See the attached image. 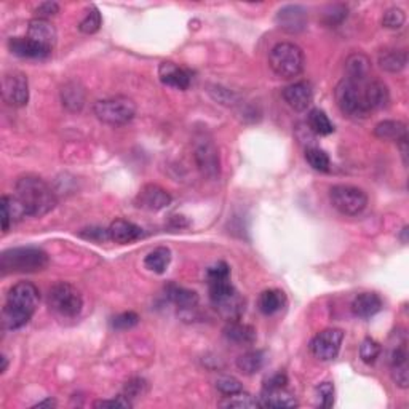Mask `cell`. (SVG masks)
<instances>
[{
	"mask_svg": "<svg viewBox=\"0 0 409 409\" xmlns=\"http://www.w3.org/2000/svg\"><path fill=\"white\" fill-rule=\"evenodd\" d=\"M392 377L395 381V384L400 388H408L409 385V367L406 365L393 366L392 367Z\"/></svg>",
	"mask_w": 409,
	"mask_h": 409,
	"instance_id": "obj_45",
	"label": "cell"
},
{
	"mask_svg": "<svg viewBox=\"0 0 409 409\" xmlns=\"http://www.w3.org/2000/svg\"><path fill=\"white\" fill-rule=\"evenodd\" d=\"M377 63H379L381 69L392 72V74H397V72H401L406 67L408 55L405 50H384L377 56Z\"/></svg>",
	"mask_w": 409,
	"mask_h": 409,
	"instance_id": "obj_28",
	"label": "cell"
},
{
	"mask_svg": "<svg viewBox=\"0 0 409 409\" xmlns=\"http://www.w3.org/2000/svg\"><path fill=\"white\" fill-rule=\"evenodd\" d=\"M172 261V251L165 246H158L152 250L144 259V266L154 273H163Z\"/></svg>",
	"mask_w": 409,
	"mask_h": 409,
	"instance_id": "obj_30",
	"label": "cell"
},
{
	"mask_svg": "<svg viewBox=\"0 0 409 409\" xmlns=\"http://www.w3.org/2000/svg\"><path fill=\"white\" fill-rule=\"evenodd\" d=\"M271 69L282 79H294L301 75L305 66V56L301 46L291 42H280L272 46L269 53Z\"/></svg>",
	"mask_w": 409,
	"mask_h": 409,
	"instance_id": "obj_4",
	"label": "cell"
},
{
	"mask_svg": "<svg viewBox=\"0 0 409 409\" xmlns=\"http://www.w3.org/2000/svg\"><path fill=\"white\" fill-rule=\"evenodd\" d=\"M345 79L366 82L371 79V60L363 53L350 55L345 61Z\"/></svg>",
	"mask_w": 409,
	"mask_h": 409,
	"instance_id": "obj_22",
	"label": "cell"
},
{
	"mask_svg": "<svg viewBox=\"0 0 409 409\" xmlns=\"http://www.w3.org/2000/svg\"><path fill=\"white\" fill-rule=\"evenodd\" d=\"M264 361H266V358H264V352L251 350V352H246V354L238 356L237 367L243 372V374L251 376V374H256V372L262 370Z\"/></svg>",
	"mask_w": 409,
	"mask_h": 409,
	"instance_id": "obj_31",
	"label": "cell"
},
{
	"mask_svg": "<svg viewBox=\"0 0 409 409\" xmlns=\"http://www.w3.org/2000/svg\"><path fill=\"white\" fill-rule=\"evenodd\" d=\"M344 340V331L339 328H326L315 336L310 343V350L315 358L331 361L338 356Z\"/></svg>",
	"mask_w": 409,
	"mask_h": 409,
	"instance_id": "obj_10",
	"label": "cell"
},
{
	"mask_svg": "<svg viewBox=\"0 0 409 409\" xmlns=\"http://www.w3.org/2000/svg\"><path fill=\"white\" fill-rule=\"evenodd\" d=\"M172 203V195L157 184H146L139 190L134 205L146 211H160Z\"/></svg>",
	"mask_w": 409,
	"mask_h": 409,
	"instance_id": "obj_13",
	"label": "cell"
},
{
	"mask_svg": "<svg viewBox=\"0 0 409 409\" xmlns=\"http://www.w3.org/2000/svg\"><path fill=\"white\" fill-rule=\"evenodd\" d=\"M287 304V296L282 289H266L261 293L257 301V307L264 315H275Z\"/></svg>",
	"mask_w": 409,
	"mask_h": 409,
	"instance_id": "obj_29",
	"label": "cell"
},
{
	"mask_svg": "<svg viewBox=\"0 0 409 409\" xmlns=\"http://www.w3.org/2000/svg\"><path fill=\"white\" fill-rule=\"evenodd\" d=\"M85 88L79 82H67L61 88V102L71 112H80L85 106Z\"/></svg>",
	"mask_w": 409,
	"mask_h": 409,
	"instance_id": "obj_25",
	"label": "cell"
},
{
	"mask_svg": "<svg viewBox=\"0 0 409 409\" xmlns=\"http://www.w3.org/2000/svg\"><path fill=\"white\" fill-rule=\"evenodd\" d=\"M283 100L287 104L296 112H302L312 104L313 100V88L309 82L301 80L296 84L288 85L283 90Z\"/></svg>",
	"mask_w": 409,
	"mask_h": 409,
	"instance_id": "obj_14",
	"label": "cell"
},
{
	"mask_svg": "<svg viewBox=\"0 0 409 409\" xmlns=\"http://www.w3.org/2000/svg\"><path fill=\"white\" fill-rule=\"evenodd\" d=\"M165 293H167L168 301L173 302L181 310H192L199 304V294L192 291V289L179 287V284L170 283L165 288Z\"/></svg>",
	"mask_w": 409,
	"mask_h": 409,
	"instance_id": "obj_24",
	"label": "cell"
},
{
	"mask_svg": "<svg viewBox=\"0 0 409 409\" xmlns=\"http://www.w3.org/2000/svg\"><path fill=\"white\" fill-rule=\"evenodd\" d=\"M107 234L111 242L118 243V245H128V243L139 240L144 235V232L141 227L133 224L131 221L116 219L109 226Z\"/></svg>",
	"mask_w": 409,
	"mask_h": 409,
	"instance_id": "obj_16",
	"label": "cell"
},
{
	"mask_svg": "<svg viewBox=\"0 0 409 409\" xmlns=\"http://www.w3.org/2000/svg\"><path fill=\"white\" fill-rule=\"evenodd\" d=\"M46 302L56 315L64 318H75L84 307L79 289L66 282H60L50 288Z\"/></svg>",
	"mask_w": 409,
	"mask_h": 409,
	"instance_id": "obj_7",
	"label": "cell"
},
{
	"mask_svg": "<svg viewBox=\"0 0 409 409\" xmlns=\"http://www.w3.org/2000/svg\"><path fill=\"white\" fill-rule=\"evenodd\" d=\"M382 309V299L376 293H361L352 302V312L358 318H371Z\"/></svg>",
	"mask_w": 409,
	"mask_h": 409,
	"instance_id": "obj_23",
	"label": "cell"
},
{
	"mask_svg": "<svg viewBox=\"0 0 409 409\" xmlns=\"http://www.w3.org/2000/svg\"><path fill=\"white\" fill-rule=\"evenodd\" d=\"M261 408H296L298 400L291 392L283 388H264L259 397Z\"/></svg>",
	"mask_w": 409,
	"mask_h": 409,
	"instance_id": "obj_20",
	"label": "cell"
},
{
	"mask_svg": "<svg viewBox=\"0 0 409 409\" xmlns=\"http://www.w3.org/2000/svg\"><path fill=\"white\" fill-rule=\"evenodd\" d=\"M305 160H307V163L310 165V167H312L313 170H317V172H322V173L329 172L331 160H329V155L326 154L323 149H320V147L305 149Z\"/></svg>",
	"mask_w": 409,
	"mask_h": 409,
	"instance_id": "obj_34",
	"label": "cell"
},
{
	"mask_svg": "<svg viewBox=\"0 0 409 409\" xmlns=\"http://www.w3.org/2000/svg\"><path fill=\"white\" fill-rule=\"evenodd\" d=\"M195 163L201 174L210 179H216L221 173V160L217 147L211 139H199L195 144Z\"/></svg>",
	"mask_w": 409,
	"mask_h": 409,
	"instance_id": "obj_11",
	"label": "cell"
},
{
	"mask_svg": "<svg viewBox=\"0 0 409 409\" xmlns=\"http://www.w3.org/2000/svg\"><path fill=\"white\" fill-rule=\"evenodd\" d=\"M58 13H60V5L56 2H44L35 8V18L48 19Z\"/></svg>",
	"mask_w": 409,
	"mask_h": 409,
	"instance_id": "obj_47",
	"label": "cell"
},
{
	"mask_svg": "<svg viewBox=\"0 0 409 409\" xmlns=\"http://www.w3.org/2000/svg\"><path fill=\"white\" fill-rule=\"evenodd\" d=\"M208 282H213V280H224V278H229L230 277V269L227 266L226 262H217L215 264L213 267L208 269Z\"/></svg>",
	"mask_w": 409,
	"mask_h": 409,
	"instance_id": "obj_44",
	"label": "cell"
},
{
	"mask_svg": "<svg viewBox=\"0 0 409 409\" xmlns=\"http://www.w3.org/2000/svg\"><path fill=\"white\" fill-rule=\"evenodd\" d=\"M224 336L227 340L240 345H251L256 340V329L250 325L237 322H227L224 328Z\"/></svg>",
	"mask_w": 409,
	"mask_h": 409,
	"instance_id": "obj_26",
	"label": "cell"
},
{
	"mask_svg": "<svg viewBox=\"0 0 409 409\" xmlns=\"http://www.w3.org/2000/svg\"><path fill=\"white\" fill-rule=\"evenodd\" d=\"M363 96L370 112L381 111L390 102V91L381 80H366L363 84Z\"/></svg>",
	"mask_w": 409,
	"mask_h": 409,
	"instance_id": "obj_17",
	"label": "cell"
},
{
	"mask_svg": "<svg viewBox=\"0 0 409 409\" xmlns=\"http://www.w3.org/2000/svg\"><path fill=\"white\" fill-rule=\"evenodd\" d=\"M398 146H400V151H401V157H403V163L408 165V138L401 139L400 143H398Z\"/></svg>",
	"mask_w": 409,
	"mask_h": 409,
	"instance_id": "obj_50",
	"label": "cell"
},
{
	"mask_svg": "<svg viewBox=\"0 0 409 409\" xmlns=\"http://www.w3.org/2000/svg\"><path fill=\"white\" fill-rule=\"evenodd\" d=\"M345 18H347V7H344V5L340 3L329 5L323 13V21L325 24H328L329 28H336V26H339Z\"/></svg>",
	"mask_w": 409,
	"mask_h": 409,
	"instance_id": "obj_38",
	"label": "cell"
},
{
	"mask_svg": "<svg viewBox=\"0 0 409 409\" xmlns=\"http://www.w3.org/2000/svg\"><path fill=\"white\" fill-rule=\"evenodd\" d=\"M221 408H261L259 405V400L253 398L251 395L243 392H237L234 395H227L224 397V400L219 401Z\"/></svg>",
	"mask_w": 409,
	"mask_h": 409,
	"instance_id": "obj_36",
	"label": "cell"
},
{
	"mask_svg": "<svg viewBox=\"0 0 409 409\" xmlns=\"http://www.w3.org/2000/svg\"><path fill=\"white\" fill-rule=\"evenodd\" d=\"M235 293H237V289H235L234 284L230 283L229 278L210 282V299H211V302H213L215 307L216 305H219L224 301H227V299L234 296Z\"/></svg>",
	"mask_w": 409,
	"mask_h": 409,
	"instance_id": "obj_32",
	"label": "cell"
},
{
	"mask_svg": "<svg viewBox=\"0 0 409 409\" xmlns=\"http://www.w3.org/2000/svg\"><path fill=\"white\" fill-rule=\"evenodd\" d=\"M102 24V18L100 10H98L95 5H91L90 8H87L85 17L80 19L79 23V30L82 34H95L100 30Z\"/></svg>",
	"mask_w": 409,
	"mask_h": 409,
	"instance_id": "obj_35",
	"label": "cell"
},
{
	"mask_svg": "<svg viewBox=\"0 0 409 409\" xmlns=\"http://www.w3.org/2000/svg\"><path fill=\"white\" fill-rule=\"evenodd\" d=\"M0 360H2V367H0V372L3 374V372L7 371V367H8V358L5 355H2V358H0Z\"/></svg>",
	"mask_w": 409,
	"mask_h": 409,
	"instance_id": "obj_52",
	"label": "cell"
},
{
	"mask_svg": "<svg viewBox=\"0 0 409 409\" xmlns=\"http://www.w3.org/2000/svg\"><path fill=\"white\" fill-rule=\"evenodd\" d=\"M307 10L301 5H287L275 15L278 28L288 34H299L307 28Z\"/></svg>",
	"mask_w": 409,
	"mask_h": 409,
	"instance_id": "obj_12",
	"label": "cell"
},
{
	"mask_svg": "<svg viewBox=\"0 0 409 409\" xmlns=\"http://www.w3.org/2000/svg\"><path fill=\"white\" fill-rule=\"evenodd\" d=\"M406 234H408V226H406V227H403V234H401V240H403V243H406V242H408Z\"/></svg>",
	"mask_w": 409,
	"mask_h": 409,
	"instance_id": "obj_53",
	"label": "cell"
},
{
	"mask_svg": "<svg viewBox=\"0 0 409 409\" xmlns=\"http://www.w3.org/2000/svg\"><path fill=\"white\" fill-rule=\"evenodd\" d=\"M381 350L382 347L377 340H374L372 338H366L360 345V358L363 360L366 365H372L377 358H379Z\"/></svg>",
	"mask_w": 409,
	"mask_h": 409,
	"instance_id": "obj_37",
	"label": "cell"
},
{
	"mask_svg": "<svg viewBox=\"0 0 409 409\" xmlns=\"http://www.w3.org/2000/svg\"><path fill=\"white\" fill-rule=\"evenodd\" d=\"M307 122L310 129H312L315 134H320V136H328V134L334 133L333 122H331L329 117L326 116L323 111H320V109H313V111L309 112Z\"/></svg>",
	"mask_w": 409,
	"mask_h": 409,
	"instance_id": "obj_33",
	"label": "cell"
},
{
	"mask_svg": "<svg viewBox=\"0 0 409 409\" xmlns=\"http://www.w3.org/2000/svg\"><path fill=\"white\" fill-rule=\"evenodd\" d=\"M80 237L87 238V240H91V242H98V243L109 240L107 229H101V227H90V229L82 230Z\"/></svg>",
	"mask_w": 409,
	"mask_h": 409,
	"instance_id": "obj_48",
	"label": "cell"
},
{
	"mask_svg": "<svg viewBox=\"0 0 409 409\" xmlns=\"http://www.w3.org/2000/svg\"><path fill=\"white\" fill-rule=\"evenodd\" d=\"M48 266V256L40 248H12L0 256V269L3 273H35Z\"/></svg>",
	"mask_w": 409,
	"mask_h": 409,
	"instance_id": "obj_3",
	"label": "cell"
},
{
	"mask_svg": "<svg viewBox=\"0 0 409 409\" xmlns=\"http://www.w3.org/2000/svg\"><path fill=\"white\" fill-rule=\"evenodd\" d=\"M363 84L365 82H354L344 77V79L336 85V104H338L339 111L343 112L344 116L352 118H366L371 113L365 102Z\"/></svg>",
	"mask_w": 409,
	"mask_h": 409,
	"instance_id": "obj_6",
	"label": "cell"
},
{
	"mask_svg": "<svg viewBox=\"0 0 409 409\" xmlns=\"http://www.w3.org/2000/svg\"><path fill=\"white\" fill-rule=\"evenodd\" d=\"M158 77L163 85L176 88V90H188L192 82V75L188 69L181 67L173 61H163L158 66Z\"/></svg>",
	"mask_w": 409,
	"mask_h": 409,
	"instance_id": "obj_15",
	"label": "cell"
},
{
	"mask_svg": "<svg viewBox=\"0 0 409 409\" xmlns=\"http://www.w3.org/2000/svg\"><path fill=\"white\" fill-rule=\"evenodd\" d=\"M95 408H133V401L128 400L125 395H120L112 400H100L95 401Z\"/></svg>",
	"mask_w": 409,
	"mask_h": 409,
	"instance_id": "obj_46",
	"label": "cell"
},
{
	"mask_svg": "<svg viewBox=\"0 0 409 409\" xmlns=\"http://www.w3.org/2000/svg\"><path fill=\"white\" fill-rule=\"evenodd\" d=\"M2 98L8 106L23 107L29 101V82L23 72L12 71L2 77Z\"/></svg>",
	"mask_w": 409,
	"mask_h": 409,
	"instance_id": "obj_9",
	"label": "cell"
},
{
	"mask_svg": "<svg viewBox=\"0 0 409 409\" xmlns=\"http://www.w3.org/2000/svg\"><path fill=\"white\" fill-rule=\"evenodd\" d=\"M40 302V293L35 284L19 282L10 288L2 309V326L5 329H18L33 318Z\"/></svg>",
	"mask_w": 409,
	"mask_h": 409,
	"instance_id": "obj_1",
	"label": "cell"
},
{
	"mask_svg": "<svg viewBox=\"0 0 409 409\" xmlns=\"http://www.w3.org/2000/svg\"><path fill=\"white\" fill-rule=\"evenodd\" d=\"M0 210H2V229H3V232H8L12 224L21 221L23 217L28 216L23 203L19 201L17 195H13V197L3 195L2 200H0Z\"/></svg>",
	"mask_w": 409,
	"mask_h": 409,
	"instance_id": "obj_21",
	"label": "cell"
},
{
	"mask_svg": "<svg viewBox=\"0 0 409 409\" xmlns=\"http://www.w3.org/2000/svg\"><path fill=\"white\" fill-rule=\"evenodd\" d=\"M8 48L13 55L19 58H29V60H44L51 55V48L40 45L29 37H13L10 39Z\"/></svg>",
	"mask_w": 409,
	"mask_h": 409,
	"instance_id": "obj_18",
	"label": "cell"
},
{
	"mask_svg": "<svg viewBox=\"0 0 409 409\" xmlns=\"http://www.w3.org/2000/svg\"><path fill=\"white\" fill-rule=\"evenodd\" d=\"M146 392L147 382L141 379V377H133V379H129L125 384V388H123V395H125L128 400H134V398L146 395Z\"/></svg>",
	"mask_w": 409,
	"mask_h": 409,
	"instance_id": "obj_40",
	"label": "cell"
},
{
	"mask_svg": "<svg viewBox=\"0 0 409 409\" xmlns=\"http://www.w3.org/2000/svg\"><path fill=\"white\" fill-rule=\"evenodd\" d=\"M374 136L384 141L400 143L401 139L408 138V128L400 120H384L374 127Z\"/></svg>",
	"mask_w": 409,
	"mask_h": 409,
	"instance_id": "obj_27",
	"label": "cell"
},
{
	"mask_svg": "<svg viewBox=\"0 0 409 409\" xmlns=\"http://www.w3.org/2000/svg\"><path fill=\"white\" fill-rule=\"evenodd\" d=\"M216 388L219 390L222 395H234L237 392H242V384L240 381L235 379L232 376H222L216 381Z\"/></svg>",
	"mask_w": 409,
	"mask_h": 409,
	"instance_id": "obj_42",
	"label": "cell"
},
{
	"mask_svg": "<svg viewBox=\"0 0 409 409\" xmlns=\"http://www.w3.org/2000/svg\"><path fill=\"white\" fill-rule=\"evenodd\" d=\"M318 405L322 408H331L334 405V385L331 382H323L317 387Z\"/></svg>",
	"mask_w": 409,
	"mask_h": 409,
	"instance_id": "obj_43",
	"label": "cell"
},
{
	"mask_svg": "<svg viewBox=\"0 0 409 409\" xmlns=\"http://www.w3.org/2000/svg\"><path fill=\"white\" fill-rule=\"evenodd\" d=\"M15 190H17V197L23 203L28 216L42 217L56 206L53 189L39 176H23L15 184Z\"/></svg>",
	"mask_w": 409,
	"mask_h": 409,
	"instance_id": "obj_2",
	"label": "cell"
},
{
	"mask_svg": "<svg viewBox=\"0 0 409 409\" xmlns=\"http://www.w3.org/2000/svg\"><path fill=\"white\" fill-rule=\"evenodd\" d=\"M331 205L345 216H356L363 213L367 205V195L365 190L355 185L338 184L329 189Z\"/></svg>",
	"mask_w": 409,
	"mask_h": 409,
	"instance_id": "obj_8",
	"label": "cell"
},
{
	"mask_svg": "<svg viewBox=\"0 0 409 409\" xmlns=\"http://www.w3.org/2000/svg\"><path fill=\"white\" fill-rule=\"evenodd\" d=\"M28 37L30 40H34V42L46 46V48L53 50L56 39H58V34H56L55 26L51 24L48 19L34 18L29 21Z\"/></svg>",
	"mask_w": 409,
	"mask_h": 409,
	"instance_id": "obj_19",
	"label": "cell"
},
{
	"mask_svg": "<svg viewBox=\"0 0 409 409\" xmlns=\"http://www.w3.org/2000/svg\"><path fill=\"white\" fill-rule=\"evenodd\" d=\"M139 323V315L136 312H123L112 318V328L118 331L131 329Z\"/></svg>",
	"mask_w": 409,
	"mask_h": 409,
	"instance_id": "obj_41",
	"label": "cell"
},
{
	"mask_svg": "<svg viewBox=\"0 0 409 409\" xmlns=\"http://www.w3.org/2000/svg\"><path fill=\"white\" fill-rule=\"evenodd\" d=\"M96 118L106 125L122 127L127 125L136 116V104L128 96H111L95 102L93 106Z\"/></svg>",
	"mask_w": 409,
	"mask_h": 409,
	"instance_id": "obj_5",
	"label": "cell"
},
{
	"mask_svg": "<svg viewBox=\"0 0 409 409\" xmlns=\"http://www.w3.org/2000/svg\"><path fill=\"white\" fill-rule=\"evenodd\" d=\"M406 21V15L401 8L392 7L382 17V26L387 29H401Z\"/></svg>",
	"mask_w": 409,
	"mask_h": 409,
	"instance_id": "obj_39",
	"label": "cell"
},
{
	"mask_svg": "<svg viewBox=\"0 0 409 409\" xmlns=\"http://www.w3.org/2000/svg\"><path fill=\"white\" fill-rule=\"evenodd\" d=\"M34 408H56V401L51 400V398H46V400L34 405Z\"/></svg>",
	"mask_w": 409,
	"mask_h": 409,
	"instance_id": "obj_51",
	"label": "cell"
},
{
	"mask_svg": "<svg viewBox=\"0 0 409 409\" xmlns=\"http://www.w3.org/2000/svg\"><path fill=\"white\" fill-rule=\"evenodd\" d=\"M287 384H288L287 374H283V372H278V374L272 376L271 379L266 381L264 388H283V387H287Z\"/></svg>",
	"mask_w": 409,
	"mask_h": 409,
	"instance_id": "obj_49",
	"label": "cell"
}]
</instances>
